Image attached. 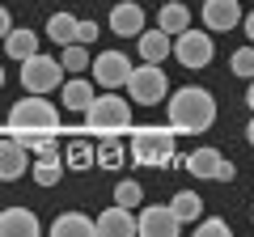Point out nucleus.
Returning <instances> with one entry per match:
<instances>
[{
	"mask_svg": "<svg viewBox=\"0 0 254 237\" xmlns=\"http://www.w3.org/2000/svg\"><path fill=\"white\" fill-rule=\"evenodd\" d=\"M220 161H225V157H220V148H195V153L182 157V170L195 174V178H216Z\"/></svg>",
	"mask_w": 254,
	"mask_h": 237,
	"instance_id": "obj_19",
	"label": "nucleus"
},
{
	"mask_svg": "<svg viewBox=\"0 0 254 237\" xmlns=\"http://www.w3.org/2000/svg\"><path fill=\"white\" fill-rule=\"evenodd\" d=\"M64 165H68V170H93V165H98V148H93L89 140H72L68 153H64Z\"/></svg>",
	"mask_w": 254,
	"mask_h": 237,
	"instance_id": "obj_24",
	"label": "nucleus"
},
{
	"mask_svg": "<svg viewBox=\"0 0 254 237\" xmlns=\"http://www.w3.org/2000/svg\"><path fill=\"white\" fill-rule=\"evenodd\" d=\"M229 233V220L208 216V220H195V237H225Z\"/></svg>",
	"mask_w": 254,
	"mask_h": 237,
	"instance_id": "obj_29",
	"label": "nucleus"
},
{
	"mask_svg": "<svg viewBox=\"0 0 254 237\" xmlns=\"http://www.w3.org/2000/svg\"><path fill=\"white\" fill-rule=\"evenodd\" d=\"M127 98H131V106H161L170 98V76H165V68L161 64L131 68V76H127Z\"/></svg>",
	"mask_w": 254,
	"mask_h": 237,
	"instance_id": "obj_5",
	"label": "nucleus"
},
{
	"mask_svg": "<svg viewBox=\"0 0 254 237\" xmlns=\"http://www.w3.org/2000/svg\"><path fill=\"white\" fill-rule=\"evenodd\" d=\"M106 26H110L115 38H140V30H144V9H140L136 0H119L115 9H110Z\"/></svg>",
	"mask_w": 254,
	"mask_h": 237,
	"instance_id": "obj_12",
	"label": "nucleus"
},
{
	"mask_svg": "<svg viewBox=\"0 0 254 237\" xmlns=\"http://www.w3.org/2000/svg\"><path fill=\"white\" fill-rule=\"evenodd\" d=\"M60 64H64V72H85V68H89V47L85 43L60 47Z\"/></svg>",
	"mask_w": 254,
	"mask_h": 237,
	"instance_id": "obj_26",
	"label": "nucleus"
},
{
	"mask_svg": "<svg viewBox=\"0 0 254 237\" xmlns=\"http://www.w3.org/2000/svg\"><path fill=\"white\" fill-rule=\"evenodd\" d=\"M127 148H131V161L136 165H153V170H165V165L178 161V131L165 123H144V127H127Z\"/></svg>",
	"mask_w": 254,
	"mask_h": 237,
	"instance_id": "obj_2",
	"label": "nucleus"
},
{
	"mask_svg": "<svg viewBox=\"0 0 254 237\" xmlns=\"http://www.w3.org/2000/svg\"><path fill=\"white\" fill-rule=\"evenodd\" d=\"M242 30H246V38H250V43H254V9H250V13H246V17H242Z\"/></svg>",
	"mask_w": 254,
	"mask_h": 237,
	"instance_id": "obj_33",
	"label": "nucleus"
},
{
	"mask_svg": "<svg viewBox=\"0 0 254 237\" xmlns=\"http://www.w3.org/2000/svg\"><path fill=\"white\" fill-rule=\"evenodd\" d=\"M64 170H68V165H64L55 153H43V157H34V161H30V178H34L38 186H60Z\"/></svg>",
	"mask_w": 254,
	"mask_h": 237,
	"instance_id": "obj_20",
	"label": "nucleus"
},
{
	"mask_svg": "<svg viewBox=\"0 0 254 237\" xmlns=\"http://www.w3.org/2000/svg\"><path fill=\"white\" fill-rule=\"evenodd\" d=\"M51 127H60V110H55V102H47V93H26L21 102H13L9 131H51Z\"/></svg>",
	"mask_w": 254,
	"mask_h": 237,
	"instance_id": "obj_4",
	"label": "nucleus"
},
{
	"mask_svg": "<svg viewBox=\"0 0 254 237\" xmlns=\"http://www.w3.org/2000/svg\"><path fill=\"white\" fill-rule=\"evenodd\" d=\"M0 89H4V64H0Z\"/></svg>",
	"mask_w": 254,
	"mask_h": 237,
	"instance_id": "obj_36",
	"label": "nucleus"
},
{
	"mask_svg": "<svg viewBox=\"0 0 254 237\" xmlns=\"http://www.w3.org/2000/svg\"><path fill=\"white\" fill-rule=\"evenodd\" d=\"M131 59H127V51H102L98 59H93V81L102 85V89H123L127 76H131Z\"/></svg>",
	"mask_w": 254,
	"mask_h": 237,
	"instance_id": "obj_9",
	"label": "nucleus"
},
{
	"mask_svg": "<svg viewBox=\"0 0 254 237\" xmlns=\"http://www.w3.org/2000/svg\"><path fill=\"white\" fill-rule=\"evenodd\" d=\"M9 136V131H4ZM30 174V148L21 144V140H0V182H17V178H26Z\"/></svg>",
	"mask_w": 254,
	"mask_h": 237,
	"instance_id": "obj_11",
	"label": "nucleus"
},
{
	"mask_svg": "<svg viewBox=\"0 0 254 237\" xmlns=\"http://www.w3.org/2000/svg\"><path fill=\"white\" fill-rule=\"evenodd\" d=\"M98 38H102V26H98V21H76V38H72V43H85V47H89V43H98Z\"/></svg>",
	"mask_w": 254,
	"mask_h": 237,
	"instance_id": "obj_30",
	"label": "nucleus"
},
{
	"mask_svg": "<svg viewBox=\"0 0 254 237\" xmlns=\"http://www.w3.org/2000/svg\"><path fill=\"white\" fill-rule=\"evenodd\" d=\"M115 203H123V208H140V203H144V186H140L136 178H119V182H115Z\"/></svg>",
	"mask_w": 254,
	"mask_h": 237,
	"instance_id": "obj_27",
	"label": "nucleus"
},
{
	"mask_svg": "<svg viewBox=\"0 0 254 237\" xmlns=\"http://www.w3.org/2000/svg\"><path fill=\"white\" fill-rule=\"evenodd\" d=\"M246 106L254 110V81H250V89H246Z\"/></svg>",
	"mask_w": 254,
	"mask_h": 237,
	"instance_id": "obj_34",
	"label": "nucleus"
},
{
	"mask_svg": "<svg viewBox=\"0 0 254 237\" xmlns=\"http://www.w3.org/2000/svg\"><path fill=\"white\" fill-rule=\"evenodd\" d=\"M9 30H13V17H9V9L0 4V43H4V34H9Z\"/></svg>",
	"mask_w": 254,
	"mask_h": 237,
	"instance_id": "obj_32",
	"label": "nucleus"
},
{
	"mask_svg": "<svg viewBox=\"0 0 254 237\" xmlns=\"http://www.w3.org/2000/svg\"><path fill=\"white\" fill-rule=\"evenodd\" d=\"M246 140H250V144H254V118H250V127H246Z\"/></svg>",
	"mask_w": 254,
	"mask_h": 237,
	"instance_id": "obj_35",
	"label": "nucleus"
},
{
	"mask_svg": "<svg viewBox=\"0 0 254 237\" xmlns=\"http://www.w3.org/2000/svg\"><path fill=\"white\" fill-rule=\"evenodd\" d=\"M174 59L182 68H208L216 59V43H212V30H195L187 26L182 34H174Z\"/></svg>",
	"mask_w": 254,
	"mask_h": 237,
	"instance_id": "obj_6",
	"label": "nucleus"
},
{
	"mask_svg": "<svg viewBox=\"0 0 254 237\" xmlns=\"http://www.w3.org/2000/svg\"><path fill=\"white\" fill-rule=\"evenodd\" d=\"M123 161H127L123 140H119V136H102V144H98V170H119Z\"/></svg>",
	"mask_w": 254,
	"mask_h": 237,
	"instance_id": "obj_25",
	"label": "nucleus"
},
{
	"mask_svg": "<svg viewBox=\"0 0 254 237\" xmlns=\"http://www.w3.org/2000/svg\"><path fill=\"white\" fill-rule=\"evenodd\" d=\"M60 81H64V64L55 55L34 51L30 59H21V89L26 93H51L60 89Z\"/></svg>",
	"mask_w": 254,
	"mask_h": 237,
	"instance_id": "obj_7",
	"label": "nucleus"
},
{
	"mask_svg": "<svg viewBox=\"0 0 254 237\" xmlns=\"http://www.w3.org/2000/svg\"><path fill=\"white\" fill-rule=\"evenodd\" d=\"M47 38H51L55 47H68L76 38V17L72 13H51V17H47Z\"/></svg>",
	"mask_w": 254,
	"mask_h": 237,
	"instance_id": "obj_22",
	"label": "nucleus"
},
{
	"mask_svg": "<svg viewBox=\"0 0 254 237\" xmlns=\"http://www.w3.org/2000/svg\"><path fill=\"white\" fill-rule=\"evenodd\" d=\"M170 208H174V216H178L182 225H195V220L203 216V199H199L195 191H178V195L170 199Z\"/></svg>",
	"mask_w": 254,
	"mask_h": 237,
	"instance_id": "obj_23",
	"label": "nucleus"
},
{
	"mask_svg": "<svg viewBox=\"0 0 254 237\" xmlns=\"http://www.w3.org/2000/svg\"><path fill=\"white\" fill-rule=\"evenodd\" d=\"M136 47H140V59H144V64H165V59L174 55V34H165L161 26L140 30Z\"/></svg>",
	"mask_w": 254,
	"mask_h": 237,
	"instance_id": "obj_14",
	"label": "nucleus"
},
{
	"mask_svg": "<svg viewBox=\"0 0 254 237\" xmlns=\"http://www.w3.org/2000/svg\"><path fill=\"white\" fill-rule=\"evenodd\" d=\"M38 51V34L30 26H13L9 34H4V55H9V59H30V55Z\"/></svg>",
	"mask_w": 254,
	"mask_h": 237,
	"instance_id": "obj_18",
	"label": "nucleus"
},
{
	"mask_svg": "<svg viewBox=\"0 0 254 237\" xmlns=\"http://www.w3.org/2000/svg\"><path fill=\"white\" fill-rule=\"evenodd\" d=\"M233 161H220V170H216V178H212V182H233Z\"/></svg>",
	"mask_w": 254,
	"mask_h": 237,
	"instance_id": "obj_31",
	"label": "nucleus"
},
{
	"mask_svg": "<svg viewBox=\"0 0 254 237\" xmlns=\"http://www.w3.org/2000/svg\"><path fill=\"white\" fill-rule=\"evenodd\" d=\"M199 17H203V30H212V34H229V30L242 26L246 13H242V0H203Z\"/></svg>",
	"mask_w": 254,
	"mask_h": 237,
	"instance_id": "obj_10",
	"label": "nucleus"
},
{
	"mask_svg": "<svg viewBox=\"0 0 254 237\" xmlns=\"http://www.w3.org/2000/svg\"><path fill=\"white\" fill-rule=\"evenodd\" d=\"M157 26H161L165 34H182V30L190 26V9L182 0H165L161 9H157Z\"/></svg>",
	"mask_w": 254,
	"mask_h": 237,
	"instance_id": "obj_21",
	"label": "nucleus"
},
{
	"mask_svg": "<svg viewBox=\"0 0 254 237\" xmlns=\"http://www.w3.org/2000/svg\"><path fill=\"white\" fill-rule=\"evenodd\" d=\"M250 220H254V212H250Z\"/></svg>",
	"mask_w": 254,
	"mask_h": 237,
	"instance_id": "obj_37",
	"label": "nucleus"
},
{
	"mask_svg": "<svg viewBox=\"0 0 254 237\" xmlns=\"http://www.w3.org/2000/svg\"><path fill=\"white\" fill-rule=\"evenodd\" d=\"M170 110V127L178 136H203V131L216 123V98H212L203 85H182L165 98Z\"/></svg>",
	"mask_w": 254,
	"mask_h": 237,
	"instance_id": "obj_1",
	"label": "nucleus"
},
{
	"mask_svg": "<svg viewBox=\"0 0 254 237\" xmlns=\"http://www.w3.org/2000/svg\"><path fill=\"white\" fill-rule=\"evenodd\" d=\"M51 237H98V229H93V216L85 212H64L51 220Z\"/></svg>",
	"mask_w": 254,
	"mask_h": 237,
	"instance_id": "obj_17",
	"label": "nucleus"
},
{
	"mask_svg": "<svg viewBox=\"0 0 254 237\" xmlns=\"http://www.w3.org/2000/svg\"><path fill=\"white\" fill-rule=\"evenodd\" d=\"M85 127L98 131V136H119V131L131 127V102L119 98L115 89L93 93V102L85 106Z\"/></svg>",
	"mask_w": 254,
	"mask_h": 237,
	"instance_id": "obj_3",
	"label": "nucleus"
},
{
	"mask_svg": "<svg viewBox=\"0 0 254 237\" xmlns=\"http://www.w3.org/2000/svg\"><path fill=\"white\" fill-rule=\"evenodd\" d=\"M182 220L174 216L170 203H140V216H136V233L140 237H178Z\"/></svg>",
	"mask_w": 254,
	"mask_h": 237,
	"instance_id": "obj_8",
	"label": "nucleus"
},
{
	"mask_svg": "<svg viewBox=\"0 0 254 237\" xmlns=\"http://www.w3.org/2000/svg\"><path fill=\"white\" fill-rule=\"evenodd\" d=\"M93 229H98V237H136V216H131V208H123V203H110V208L93 220Z\"/></svg>",
	"mask_w": 254,
	"mask_h": 237,
	"instance_id": "obj_13",
	"label": "nucleus"
},
{
	"mask_svg": "<svg viewBox=\"0 0 254 237\" xmlns=\"http://www.w3.org/2000/svg\"><path fill=\"white\" fill-rule=\"evenodd\" d=\"M93 102V81H85V76H68V81L60 85V106L64 110H76V115H85V106Z\"/></svg>",
	"mask_w": 254,
	"mask_h": 237,
	"instance_id": "obj_16",
	"label": "nucleus"
},
{
	"mask_svg": "<svg viewBox=\"0 0 254 237\" xmlns=\"http://www.w3.org/2000/svg\"><path fill=\"white\" fill-rule=\"evenodd\" d=\"M229 72L242 76V81H254V43L250 47H237V51L229 55Z\"/></svg>",
	"mask_w": 254,
	"mask_h": 237,
	"instance_id": "obj_28",
	"label": "nucleus"
},
{
	"mask_svg": "<svg viewBox=\"0 0 254 237\" xmlns=\"http://www.w3.org/2000/svg\"><path fill=\"white\" fill-rule=\"evenodd\" d=\"M43 233V220L30 208H4L0 212V237H38Z\"/></svg>",
	"mask_w": 254,
	"mask_h": 237,
	"instance_id": "obj_15",
	"label": "nucleus"
}]
</instances>
